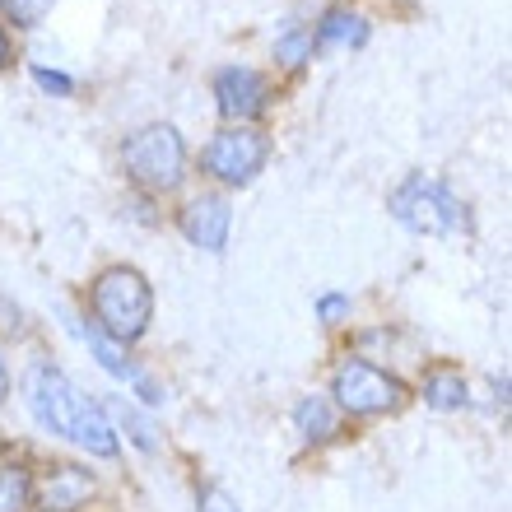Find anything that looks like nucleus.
Instances as JSON below:
<instances>
[{
  "label": "nucleus",
  "mask_w": 512,
  "mask_h": 512,
  "mask_svg": "<svg viewBox=\"0 0 512 512\" xmlns=\"http://www.w3.org/2000/svg\"><path fill=\"white\" fill-rule=\"evenodd\" d=\"M28 410H33V419L47 433H61L75 447L94 452V457H117V429H112V419L61 368L38 364L28 373Z\"/></svg>",
  "instance_id": "1"
},
{
  "label": "nucleus",
  "mask_w": 512,
  "mask_h": 512,
  "mask_svg": "<svg viewBox=\"0 0 512 512\" xmlns=\"http://www.w3.org/2000/svg\"><path fill=\"white\" fill-rule=\"evenodd\" d=\"M94 317L98 331L117 345L140 340L154 322V289L135 266H112L94 280Z\"/></svg>",
  "instance_id": "2"
},
{
  "label": "nucleus",
  "mask_w": 512,
  "mask_h": 512,
  "mask_svg": "<svg viewBox=\"0 0 512 512\" xmlns=\"http://www.w3.org/2000/svg\"><path fill=\"white\" fill-rule=\"evenodd\" d=\"M387 205L410 233H429V238H461V233H471L466 205H461L443 182H433V177H424V173L405 177L401 187L391 191Z\"/></svg>",
  "instance_id": "3"
},
{
  "label": "nucleus",
  "mask_w": 512,
  "mask_h": 512,
  "mask_svg": "<svg viewBox=\"0 0 512 512\" xmlns=\"http://www.w3.org/2000/svg\"><path fill=\"white\" fill-rule=\"evenodd\" d=\"M122 163L131 173L135 187L145 191H173L182 182V168H187V145L173 126H145L135 131L131 140L122 145Z\"/></svg>",
  "instance_id": "4"
},
{
  "label": "nucleus",
  "mask_w": 512,
  "mask_h": 512,
  "mask_svg": "<svg viewBox=\"0 0 512 512\" xmlns=\"http://www.w3.org/2000/svg\"><path fill=\"white\" fill-rule=\"evenodd\" d=\"M331 396L350 415H387V410H396L405 401V387L391 378L387 368L368 364V359H345L331 373Z\"/></svg>",
  "instance_id": "5"
},
{
  "label": "nucleus",
  "mask_w": 512,
  "mask_h": 512,
  "mask_svg": "<svg viewBox=\"0 0 512 512\" xmlns=\"http://www.w3.org/2000/svg\"><path fill=\"white\" fill-rule=\"evenodd\" d=\"M270 159V140L252 126H224V131L210 140L205 149V168L219 177V182H229V187H247Z\"/></svg>",
  "instance_id": "6"
},
{
  "label": "nucleus",
  "mask_w": 512,
  "mask_h": 512,
  "mask_svg": "<svg viewBox=\"0 0 512 512\" xmlns=\"http://www.w3.org/2000/svg\"><path fill=\"white\" fill-rule=\"evenodd\" d=\"M215 98H219V112L229 117V122H252L266 112V98H270V84L266 75H256L247 66H229L215 75Z\"/></svg>",
  "instance_id": "7"
},
{
  "label": "nucleus",
  "mask_w": 512,
  "mask_h": 512,
  "mask_svg": "<svg viewBox=\"0 0 512 512\" xmlns=\"http://www.w3.org/2000/svg\"><path fill=\"white\" fill-rule=\"evenodd\" d=\"M89 494H94V475L80 466H47L42 480H33V503H42L47 512H75Z\"/></svg>",
  "instance_id": "8"
},
{
  "label": "nucleus",
  "mask_w": 512,
  "mask_h": 512,
  "mask_svg": "<svg viewBox=\"0 0 512 512\" xmlns=\"http://www.w3.org/2000/svg\"><path fill=\"white\" fill-rule=\"evenodd\" d=\"M229 224H233V210L224 196H196V201L182 210V233H187L196 247H205V252H224Z\"/></svg>",
  "instance_id": "9"
},
{
  "label": "nucleus",
  "mask_w": 512,
  "mask_h": 512,
  "mask_svg": "<svg viewBox=\"0 0 512 512\" xmlns=\"http://www.w3.org/2000/svg\"><path fill=\"white\" fill-rule=\"evenodd\" d=\"M294 424L308 443H326V438H336V429H340L336 405L326 401V396H303V401L294 405Z\"/></svg>",
  "instance_id": "10"
},
{
  "label": "nucleus",
  "mask_w": 512,
  "mask_h": 512,
  "mask_svg": "<svg viewBox=\"0 0 512 512\" xmlns=\"http://www.w3.org/2000/svg\"><path fill=\"white\" fill-rule=\"evenodd\" d=\"M33 508V471L19 461H0V512Z\"/></svg>",
  "instance_id": "11"
},
{
  "label": "nucleus",
  "mask_w": 512,
  "mask_h": 512,
  "mask_svg": "<svg viewBox=\"0 0 512 512\" xmlns=\"http://www.w3.org/2000/svg\"><path fill=\"white\" fill-rule=\"evenodd\" d=\"M424 401L433 410H461V405L471 401L466 396V378H461L457 368H433L429 378H424Z\"/></svg>",
  "instance_id": "12"
},
{
  "label": "nucleus",
  "mask_w": 512,
  "mask_h": 512,
  "mask_svg": "<svg viewBox=\"0 0 512 512\" xmlns=\"http://www.w3.org/2000/svg\"><path fill=\"white\" fill-rule=\"evenodd\" d=\"M364 38H368V28H364V19H359V14L331 10L322 19V28H317V38H312V42H322V47H359Z\"/></svg>",
  "instance_id": "13"
},
{
  "label": "nucleus",
  "mask_w": 512,
  "mask_h": 512,
  "mask_svg": "<svg viewBox=\"0 0 512 512\" xmlns=\"http://www.w3.org/2000/svg\"><path fill=\"white\" fill-rule=\"evenodd\" d=\"M84 340H89V350L98 354V364L108 368L112 378H126V382H140V368L126 359V345H117L112 336H103V331H84Z\"/></svg>",
  "instance_id": "14"
},
{
  "label": "nucleus",
  "mask_w": 512,
  "mask_h": 512,
  "mask_svg": "<svg viewBox=\"0 0 512 512\" xmlns=\"http://www.w3.org/2000/svg\"><path fill=\"white\" fill-rule=\"evenodd\" d=\"M312 52V33L308 28H298V33H289V38L275 42V56H280L284 66H303V56Z\"/></svg>",
  "instance_id": "15"
},
{
  "label": "nucleus",
  "mask_w": 512,
  "mask_h": 512,
  "mask_svg": "<svg viewBox=\"0 0 512 512\" xmlns=\"http://www.w3.org/2000/svg\"><path fill=\"white\" fill-rule=\"evenodd\" d=\"M56 0H5V10H10V19L19 28H33V24H42V14L52 10Z\"/></svg>",
  "instance_id": "16"
},
{
  "label": "nucleus",
  "mask_w": 512,
  "mask_h": 512,
  "mask_svg": "<svg viewBox=\"0 0 512 512\" xmlns=\"http://www.w3.org/2000/svg\"><path fill=\"white\" fill-rule=\"evenodd\" d=\"M196 508H201V512H243L233 494H224V489H215V485L201 489V499H196Z\"/></svg>",
  "instance_id": "17"
},
{
  "label": "nucleus",
  "mask_w": 512,
  "mask_h": 512,
  "mask_svg": "<svg viewBox=\"0 0 512 512\" xmlns=\"http://www.w3.org/2000/svg\"><path fill=\"white\" fill-rule=\"evenodd\" d=\"M317 312H322V322H340V317L350 312V298L345 294H322L317 298Z\"/></svg>",
  "instance_id": "18"
},
{
  "label": "nucleus",
  "mask_w": 512,
  "mask_h": 512,
  "mask_svg": "<svg viewBox=\"0 0 512 512\" xmlns=\"http://www.w3.org/2000/svg\"><path fill=\"white\" fill-rule=\"evenodd\" d=\"M122 419H126V429H131V438H135V443H140V447H145V452H149V447H154V433H149V424H145V419L135 415L131 405H122Z\"/></svg>",
  "instance_id": "19"
},
{
  "label": "nucleus",
  "mask_w": 512,
  "mask_h": 512,
  "mask_svg": "<svg viewBox=\"0 0 512 512\" xmlns=\"http://www.w3.org/2000/svg\"><path fill=\"white\" fill-rule=\"evenodd\" d=\"M33 80L42 84V89H52V94H70L75 84L66 80V75H56V70H33Z\"/></svg>",
  "instance_id": "20"
},
{
  "label": "nucleus",
  "mask_w": 512,
  "mask_h": 512,
  "mask_svg": "<svg viewBox=\"0 0 512 512\" xmlns=\"http://www.w3.org/2000/svg\"><path fill=\"white\" fill-rule=\"evenodd\" d=\"M10 396V368H5V359H0V401Z\"/></svg>",
  "instance_id": "21"
},
{
  "label": "nucleus",
  "mask_w": 512,
  "mask_h": 512,
  "mask_svg": "<svg viewBox=\"0 0 512 512\" xmlns=\"http://www.w3.org/2000/svg\"><path fill=\"white\" fill-rule=\"evenodd\" d=\"M0 66H10V38H5V28H0Z\"/></svg>",
  "instance_id": "22"
}]
</instances>
